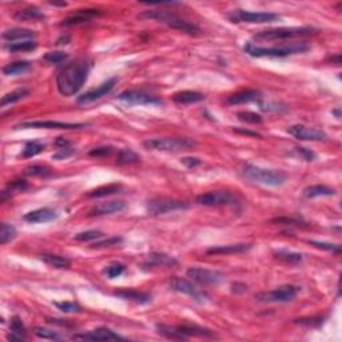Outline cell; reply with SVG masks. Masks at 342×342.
I'll return each instance as SVG.
<instances>
[{
	"label": "cell",
	"instance_id": "6da1fadb",
	"mask_svg": "<svg viewBox=\"0 0 342 342\" xmlns=\"http://www.w3.org/2000/svg\"><path fill=\"white\" fill-rule=\"evenodd\" d=\"M93 62L89 58H80L67 64L56 76L58 91L64 96H72L82 89L87 80Z\"/></svg>",
	"mask_w": 342,
	"mask_h": 342
},
{
	"label": "cell",
	"instance_id": "7a4b0ae2",
	"mask_svg": "<svg viewBox=\"0 0 342 342\" xmlns=\"http://www.w3.org/2000/svg\"><path fill=\"white\" fill-rule=\"evenodd\" d=\"M138 18L151 19V20H155L158 23L166 24L170 28L178 30V31L186 32V34H190V35H196L200 32V28L194 23H190V21L185 20V19L179 18L178 15L171 14L168 11H143V12L138 15Z\"/></svg>",
	"mask_w": 342,
	"mask_h": 342
},
{
	"label": "cell",
	"instance_id": "3957f363",
	"mask_svg": "<svg viewBox=\"0 0 342 342\" xmlns=\"http://www.w3.org/2000/svg\"><path fill=\"white\" fill-rule=\"evenodd\" d=\"M310 47L305 42L292 43L288 46L281 47H258L253 43H247L243 47V51L253 58H285L293 53H301L309 50Z\"/></svg>",
	"mask_w": 342,
	"mask_h": 342
},
{
	"label": "cell",
	"instance_id": "277c9868",
	"mask_svg": "<svg viewBox=\"0 0 342 342\" xmlns=\"http://www.w3.org/2000/svg\"><path fill=\"white\" fill-rule=\"evenodd\" d=\"M157 330L159 331V334L171 339H186L189 337L215 338V333L213 330L198 326V325H178V326L157 325Z\"/></svg>",
	"mask_w": 342,
	"mask_h": 342
},
{
	"label": "cell",
	"instance_id": "5b68a950",
	"mask_svg": "<svg viewBox=\"0 0 342 342\" xmlns=\"http://www.w3.org/2000/svg\"><path fill=\"white\" fill-rule=\"evenodd\" d=\"M243 175L250 181L265 186H271V187L282 186L286 182L285 173L277 170H267V168L258 167L253 164H246L243 167Z\"/></svg>",
	"mask_w": 342,
	"mask_h": 342
},
{
	"label": "cell",
	"instance_id": "8992f818",
	"mask_svg": "<svg viewBox=\"0 0 342 342\" xmlns=\"http://www.w3.org/2000/svg\"><path fill=\"white\" fill-rule=\"evenodd\" d=\"M318 30L313 27H282V28L264 30L256 32L253 36L255 40H285L293 38H302V36L313 35Z\"/></svg>",
	"mask_w": 342,
	"mask_h": 342
},
{
	"label": "cell",
	"instance_id": "52a82bcc",
	"mask_svg": "<svg viewBox=\"0 0 342 342\" xmlns=\"http://www.w3.org/2000/svg\"><path fill=\"white\" fill-rule=\"evenodd\" d=\"M195 145V140L190 138H149L143 142V146L147 150L171 151V153H178L182 150L191 149Z\"/></svg>",
	"mask_w": 342,
	"mask_h": 342
},
{
	"label": "cell",
	"instance_id": "ba28073f",
	"mask_svg": "<svg viewBox=\"0 0 342 342\" xmlns=\"http://www.w3.org/2000/svg\"><path fill=\"white\" fill-rule=\"evenodd\" d=\"M227 16L233 23H251V24L273 23L279 19V15L274 12H253L245 10H234Z\"/></svg>",
	"mask_w": 342,
	"mask_h": 342
},
{
	"label": "cell",
	"instance_id": "9c48e42d",
	"mask_svg": "<svg viewBox=\"0 0 342 342\" xmlns=\"http://www.w3.org/2000/svg\"><path fill=\"white\" fill-rule=\"evenodd\" d=\"M299 292L298 286L294 285H283L279 288L271 290V292L258 293L255 296V299L258 302L264 303H282L289 302L296 298Z\"/></svg>",
	"mask_w": 342,
	"mask_h": 342
},
{
	"label": "cell",
	"instance_id": "30bf717a",
	"mask_svg": "<svg viewBox=\"0 0 342 342\" xmlns=\"http://www.w3.org/2000/svg\"><path fill=\"white\" fill-rule=\"evenodd\" d=\"M190 205L183 201L170 200V198H154L147 202V213L150 215H162L177 210H186Z\"/></svg>",
	"mask_w": 342,
	"mask_h": 342
},
{
	"label": "cell",
	"instance_id": "8fae6325",
	"mask_svg": "<svg viewBox=\"0 0 342 342\" xmlns=\"http://www.w3.org/2000/svg\"><path fill=\"white\" fill-rule=\"evenodd\" d=\"M168 286H170L173 290H175V292L191 297V298L194 299V301H196V302L202 303L207 299L206 293L202 292V290L196 288L192 282H190L189 279H185V278L171 277L170 279H168Z\"/></svg>",
	"mask_w": 342,
	"mask_h": 342
},
{
	"label": "cell",
	"instance_id": "7c38bea8",
	"mask_svg": "<svg viewBox=\"0 0 342 342\" xmlns=\"http://www.w3.org/2000/svg\"><path fill=\"white\" fill-rule=\"evenodd\" d=\"M186 275L191 281L206 286H217L223 281V275L219 271L209 270V269H202V267H190L186 271Z\"/></svg>",
	"mask_w": 342,
	"mask_h": 342
},
{
	"label": "cell",
	"instance_id": "4fadbf2b",
	"mask_svg": "<svg viewBox=\"0 0 342 342\" xmlns=\"http://www.w3.org/2000/svg\"><path fill=\"white\" fill-rule=\"evenodd\" d=\"M235 201V196L232 192L222 191V190H217V191H209L205 194L196 196L195 202L201 206L206 207H217V206H226L230 205Z\"/></svg>",
	"mask_w": 342,
	"mask_h": 342
},
{
	"label": "cell",
	"instance_id": "5bb4252c",
	"mask_svg": "<svg viewBox=\"0 0 342 342\" xmlns=\"http://www.w3.org/2000/svg\"><path fill=\"white\" fill-rule=\"evenodd\" d=\"M84 123H67V122L55 121H36L23 122L20 125L15 126V128H53V130H79L84 128Z\"/></svg>",
	"mask_w": 342,
	"mask_h": 342
},
{
	"label": "cell",
	"instance_id": "9a60e30c",
	"mask_svg": "<svg viewBox=\"0 0 342 342\" xmlns=\"http://www.w3.org/2000/svg\"><path fill=\"white\" fill-rule=\"evenodd\" d=\"M118 99L122 102L130 104H160L162 99L157 98V96L150 95V94L145 93V91H136V90H127L119 94Z\"/></svg>",
	"mask_w": 342,
	"mask_h": 342
},
{
	"label": "cell",
	"instance_id": "2e32d148",
	"mask_svg": "<svg viewBox=\"0 0 342 342\" xmlns=\"http://www.w3.org/2000/svg\"><path fill=\"white\" fill-rule=\"evenodd\" d=\"M288 132L292 136L299 140H311V142H317V140H325L326 135L324 131L317 130V128L306 127L303 125H294L288 128Z\"/></svg>",
	"mask_w": 342,
	"mask_h": 342
},
{
	"label": "cell",
	"instance_id": "e0dca14e",
	"mask_svg": "<svg viewBox=\"0 0 342 342\" xmlns=\"http://www.w3.org/2000/svg\"><path fill=\"white\" fill-rule=\"evenodd\" d=\"M72 339H82V341H117V339H123L115 331L107 328H98L95 330L86 331L80 334L72 335Z\"/></svg>",
	"mask_w": 342,
	"mask_h": 342
},
{
	"label": "cell",
	"instance_id": "ac0fdd59",
	"mask_svg": "<svg viewBox=\"0 0 342 342\" xmlns=\"http://www.w3.org/2000/svg\"><path fill=\"white\" fill-rule=\"evenodd\" d=\"M115 84H117V78L108 79V80H106L104 83H102L99 87L90 90V91H87V93H84L83 95L79 96L78 103L86 104V103H91V102H95V100L100 99L102 96H104L106 94L110 93L111 90L115 87Z\"/></svg>",
	"mask_w": 342,
	"mask_h": 342
},
{
	"label": "cell",
	"instance_id": "d6986e66",
	"mask_svg": "<svg viewBox=\"0 0 342 342\" xmlns=\"http://www.w3.org/2000/svg\"><path fill=\"white\" fill-rule=\"evenodd\" d=\"M58 218V211L50 209V207H42V209H38V210L30 211V213L24 214L25 222L28 223H46V222H51L53 219Z\"/></svg>",
	"mask_w": 342,
	"mask_h": 342
},
{
	"label": "cell",
	"instance_id": "ffe728a7",
	"mask_svg": "<svg viewBox=\"0 0 342 342\" xmlns=\"http://www.w3.org/2000/svg\"><path fill=\"white\" fill-rule=\"evenodd\" d=\"M126 203L123 201H111V202H103L94 206L89 211V217H102V215H108V214L119 213L125 210Z\"/></svg>",
	"mask_w": 342,
	"mask_h": 342
},
{
	"label": "cell",
	"instance_id": "44dd1931",
	"mask_svg": "<svg viewBox=\"0 0 342 342\" xmlns=\"http://www.w3.org/2000/svg\"><path fill=\"white\" fill-rule=\"evenodd\" d=\"M178 264L175 258L167 255L164 253H159V251H153L147 255V260L145 261L143 266L145 267H173Z\"/></svg>",
	"mask_w": 342,
	"mask_h": 342
},
{
	"label": "cell",
	"instance_id": "7402d4cb",
	"mask_svg": "<svg viewBox=\"0 0 342 342\" xmlns=\"http://www.w3.org/2000/svg\"><path fill=\"white\" fill-rule=\"evenodd\" d=\"M262 98V94L258 90H243V91H239V93L232 94V95L227 96L229 104H243V103H250V102H255V100H260Z\"/></svg>",
	"mask_w": 342,
	"mask_h": 342
},
{
	"label": "cell",
	"instance_id": "603a6c76",
	"mask_svg": "<svg viewBox=\"0 0 342 342\" xmlns=\"http://www.w3.org/2000/svg\"><path fill=\"white\" fill-rule=\"evenodd\" d=\"M251 249L250 243H234V245H221V246H213L207 250V254L210 255H226V254H237V253H245L247 250Z\"/></svg>",
	"mask_w": 342,
	"mask_h": 342
},
{
	"label": "cell",
	"instance_id": "cb8c5ba5",
	"mask_svg": "<svg viewBox=\"0 0 342 342\" xmlns=\"http://www.w3.org/2000/svg\"><path fill=\"white\" fill-rule=\"evenodd\" d=\"M115 297H119L122 299H128V301H134L136 303H149L151 301V294L145 292H138L134 289H121L114 292Z\"/></svg>",
	"mask_w": 342,
	"mask_h": 342
},
{
	"label": "cell",
	"instance_id": "d4e9b609",
	"mask_svg": "<svg viewBox=\"0 0 342 342\" xmlns=\"http://www.w3.org/2000/svg\"><path fill=\"white\" fill-rule=\"evenodd\" d=\"M100 14H102V12H100L99 10H80L75 15L70 16V18L64 19V20L61 23V25L71 27V25L83 24V23H87L93 16H98V15Z\"/></svg>",
	"mask_w": 342,
	"mask_h": 342
},
{
	"label": "cell",
	"instance_id": "484cf974",
	"mask_svg": "<svg viewBox=\"0 0 342 342\" xmlns=\"http://www.w3.org/2000/svg\"><path fill=\"white\" fill-rule=\"evenodd\" d=\"M173 100L178 104H191L198 103L205 100V95L196 91H179L173 95Z\"/></svg>",
	"mask_w": 342,
	"mask_h": 342
},
{
	"label": "cell",
	"instance_id": "4316f807",
	"mask_svg": "<svg viewBox=\"0 0 342 342\" xmlns=\"http://www.w3.org/2000/svg\"><path fill=\"white\" fill-rule=\"evenodd\" d=\"M34 38H35V32L27 28H11L3 32V39L8 40V42H14V40L24 42V40L34 39Z\"/></svg>",
	"mask_w": 342,
	"mask_h": 342
},
{
	"label": "cell",
	"instance_id": "83f0119b",
	"mask_svg": "<svg viewBox=\"0 0 342 342\" xmlns=\"http://www.w3.org/2000/svg\"><path fill=\"white\" fill-rule=\"evenodd\" d=\"M10 329L11 333L7 335V338L10 339V341H23V339H25L24 325H23V322H21V320L18 317V316L12 317Z\"/></svg>",
	"mask_w": 342,
	"mask_h": 342
},
{
	"label": "cell",
	"instance_id": "f1b7e54d",
	"mask_svg": "<svg viewBox=\"0 0 342 342\" xmlns=\"http://www.w3.org/2000/svg\"><path fill=\"white\" fill-rule=\"evenodd\" d=\"M122 190L121 183H111V185L100 186V187H96V189L91 190V191L87 194L89 198H103V196L114 195Z\"/></svg>",
	"mask_w": 342,
	"mask_h": 342
},
{
	"label": "cell",
	"instance_id": "f546056e",
	"mask_svg": "<svg viewBox=\"0 0 342 342\" xmlns=\"http://www.w3.org/2000/svg\"><path fill=\"white\" fill-rule=\"evenodd\" d=\"M335 194V190L325 185L309 186L303 190L305 198H317V196H331Z\"/></svg>",
	"mask_w": 342,
	"mask_h": 342
},
{
	"label": "cell",
	"instance_id": "4dcf8cb0",
	"mask_svg": "<svg viewBox=\"0 0 342 342\" xmlns=\"http://www.w3.org/2000/svg\"><path fill=\"white\" fill-rule=\"evenodd\" d=\"M40 260L55 269H68L71 265L70 260H67L66 256L56 255V254H42Z\"/></svg>",
	"mask_w": 342,
	"mask_h": 342
},
{
	"label": "cell",
	"instance_id": "1f68e13d",
	"mask_svg": "<svg viewBox=\"0 0 342 342\" xmlns=\"http://www.w3.org/2000/svg\"><path fill=\"white\" fill-rule=\"evenodd\" d=\"M30 95V90L25 89V87H20V89H16L14 90V91H11V93L6 94V95L2 98V102H0V104H2V107H6L8 106V104H14L16 103V102H19V100L24 99L25 96Z\"/></svg>",
	"mask_w": 342,
	"mask_h": 342
},
{
	"label": "cell",
	"instance_id": "d6a6232c",
	"mask_svg": "<svg viewBox=\"0 0 342 342\" xmlns=\"http://www.w3.org/2000/svg\"><path fill=\"white\" fill-rule=\"evenodd\" d=\"M139 162H140V157H139V154H136L134 150L123 149L118 153L117 164H119V166L135 164V163H139Z\"/></svg>",
	"mask_w": 342,
	"mask_h": 342
},
{
	"label": "cell",
	"instance_id": "836d02e7",
	"mask_svg": "<svg viewBox=\"0 0 342 342\" xmlns=\"http://www.w3.org/2000/svg\"><path fill=\"white\" fill-rule=\"evenodd\" d=\"M14 18L19 21H24V20H30V19H44V15H43L42 11L39 8L36 7H27L23 8V10L16 11V14L14 15Z\"/></svg>",
	"mask_w": 342,
	"mask_h": 342
},
{
	"label": "cell",
	"instance_id": "e575fe53",
	"mask_svg": "<svg viewBox=\"0 0 342 342\" xmlns=\"http://www.w3.org/2000/svg\"><path fill=\"white\" fill-rule=\"evenodd\" d=\"M30 67H31V63L27 61L14 62V63H10L6 67H3V74L7 75V76H12V75H18L27 71Z\"/></svg>",
	"mask_w": 342,
	"mask_h": 342
},
{
	"label": "cell",
	"instance_id": "d590c367",
	"mask_svg": "<svg viewBox=\"0 0 342 342\" xmlns=\"http://www.w3.org/2000/svg\"><path fill=\"white\" fill-rule=\"evenodd\" d=\"M27 187H28V185H27V182H25L24 179H18V181L10 182L7 185V187H6V190L2 192V201H6V198L14 195L15 192L24 191Z\"/></svg>",
	"mask_w": 342,
	"mask_h": 342
},
{
	"label": "cell",
	"instance_id": "8d00e7d4",
	"mask_svg": "<svg viewBox=\"0 0 342 342\" xmlns=\"http://www.w3.org/2000/svg\"><path fill=\"white\" fill-rule=\"evenodd\" d=\"M274 256L283 262H288V264H299L303 260L302 254L289 251V250H275Z\"/></svg>",
	"mask_w": 342,
	"mask_h": 342
},
{
	"label": "cell",
	"instance_id": "74e56055",
	"mask_svg": "<svg viewBox=\"0 0 342 342\" xmlns=\"http://www.w3.org/2000/svg\"><path fill=\"white\" fill-rule=\"evenodd\" d=\"M44 143L39 142V140H31V142L25 143L24 149L21 151V157L23 158H32L40 154L44 150Z\"/></svg>",
	"mask_w": 342,
	"mask_h": 342
},
{
	"label": "cell",
	"instance_id": "f35d334b",
	"mask_svg": "<svg viewBox=\"0 0 342 342\" xmlns=\"http://www.w3.org/2000/svg\"><path fill=\"white\" fill-rule=\"evenodd\" d=\"M36 46H38V43L35 40H24V42H16V43H11V44H7L6 48L11 52H23V51H32L35 50Z\"/></svg>",
	"mask_w": 342,
	"mask_h": 342
},
{
	"label": "cell",
	"instance_id": "ab89813d",
	"mask_svg": "<svg viewBox=\"0 0 342 342\" xmlns=\"http://www.w3.org/2000/svg\"><path fill=\"white\" fill-rule=\"evenodd\" d=\"M34 334H35L36 337H39V338H43V339H52V341L64 339V335L59 334L58 331L50 330V329H46V328H40V326L34 329Z\"/></svg>",
	"mask_w": 342,
	"mask_h": 342
},
{
	"label": "cell",
	"instance_id": "60d3db41",
	"mask_svg": "<svg viewBox=\"0 0 342 342\" xmlns=\"http://www.w3.org/2000/svg\"><path fill=\"white\" fill-rule=\"evenodd\" d=\"M102 273H103L107 278L114 279V278L119 277V275H122L125 273V265L119 264V262H112V264L107 265Z\"/></svg>",
	"mask_w": 342,
	"mask_h": 342
},
{
	"label": "cell",
	"instance_id": "b9f144b4",
	"mask_svg": "<svg viewBox=\"0 0 342 342\" xmlns=\"http://www.w3.org/2000/svg\"><path fill=\"white\" fill-rule=\"evenodd\" d=\"M15 237H16V229L12 224H2V229H0V243L2 245H6V243L11 242Z\"/></svg>",
	"mask_w": 342,
	"mask_h": 342
},
{
	"label": "cell",
	"instance_id": "7bdbcfd3",
	"mask_svg": "<svg viewBox=\"0 0 342 342\" xmlns=\"http://www.w3.org/2000/svg\"><path fill=\"white\" fill-rule=\"evenodd\" d=\"M103 237V233L100 230H87V232L78 233L75 235V241H79V242H89V241H96Z\"/></svg>",
	"mask_w": 342,
	"mask_h": 342
},
{
	"label": "cell",
	"instance_id": "ee69618b",
	"mask_svg": "<svg viewBox=\"0 0 342 342\" xmlns=\"http://www.w3.org/2000/svg\"><path fill=\"white\" fill-rule=\"evenodd\" d=\"M24 174L28 177H50L51 170L46 166H40V164H34L28 166L24 170Z\"/></svg>",
	"mask_w": 342,
	"mask_h": 342
},
{
	"label": "cell",
	"instance_id": "f6af8a7d",
	"mask_svg": "<svg viewBox=\"0 0 342 342\" xmlns=\"http://www.w3.org/2000/svg\"><path fill=\"white\" fill-rule=\"evenodd\" d=\"M237 118L239 121L246 122V123H251V125H260L262 123V117L256 112H251V111H239L237 114Z\"/></svg>",
	"mask_w": 342,
	"mask_h": 342
},
{
	"label": "cell",
	"instance_id": "bcb514c9",
	"mask_svg": "<svg viewBox=\"0 0 342 342\" xmlns=\"http://www.w3.org/2000/svg\"><path fill=\"white\" fill-rule=\"evenodd\" d=\"M68 55L66 52H63V51H51V52H47L46 55L43 56V59H44L47 63L58 64L66 61Z\"/></svg>",
	"mask_w": 342,
	"mask_h": 342
},
{
	"label": "cell",
	"instance_id": "7dc6e473",
	"mask_svg": "<svg viewBox=\"0 0 342 342\" xmlns=\"http://www.w3.org/2000/svg\"><path fill=\"white\" fill-rule=\"evenodd\" d=\"M53 305L63 313H80L82 311L80 305L76 302H55Z\"/></svg>",
	"mask_w": 342,
	"mask_h": 342
},
{
	"label": "cell",
	"instance_id": "c3c4849f",
	"mask_svg": "<svg viewBox=\"0 0 342 342\" xmlns=\"http://www.w3.org/2000/svg\"><path fill=\"white\" fill-rule=\"evenodd\" d=\"M310 245H313L314 247L321 250H326V251H331V253L339 254L341 253V246L339 245H333V243L328 242H320V241H309Z\"/></svg>",
	"mask_w": 342,
	"mask_h": 342
},
{
	"label": "cell",
	"instance_id": "681fc988",
	"mask_svg": "<svg viewBox=\"0 0 342 342\" xmlns=\"http://www.w3.org/2000/svg\"><path fill=\"white\" fill-rule=\"evenodd\" d=\"M294 154L297 157L302 158L303 160H307V162H311V160L316 159V154L309 149H305V147H296L294 149Z\"/></svg>",
	"mask_w": 342,
	"mask_h": 342
},
{
	"label": "cell",
	"instance_id": "f907efd6",
	"mask_svg": "<svg viewBox=\"0 0 342 342\" xmlns=\"http://www.w3.org/2000/svg\"><path fill=\"white\" fill-rule=\"evenodd\" d=\"M123 239L121 237H111L108 239H103V241H96L95 243L91 245V247L96 249V247H108V246H115L118 243H121Z\"/></svg>",
	"mask_w": 342,
	"mask_h": 342
},
{
	"label": "cell",
	"instance_id": "816d5d0a",
	"mask_svg": "<svg viewBox=\"0 0 342 342\" xmlns=\"http://www.w3.org/2000/svg\"><path fill=\"white\" fill-rule=\"evenodd\" d=\"M114 151V149L111 146H102V147H96V149H93L90 151V157H95V158H100V157H107V155H111Z\"/></svg>",
	"mask_w": 342,
	"mask_h": 342
},
{
	"label": "cell",
	"instance_id": "f5cc1de1",
	"mask_svg": "<svg viewBox=\"0 0 342 342\" xmlns=\"http://www.w3.org/2000/svg\"><path fill=\"white\" fill-rule=\"evenodd\" d=\"M324 318L322 317H311V318H299L296 320L294 322L299 325H305V326H320L322 322H324Z\"/></svg>",
	"mask_w": 342,
	"mask_h": 342
},
{
	"label": "cell",
	"instance_id": "db71d44e",
	"mask_svg": "<svg viewBox=\"0 0 342 342\" xmlns=\"http://www.w3.org/2000/svg\"><path fill=\"white\" fill-rule=\"evenodd\" d=\"M181 163L185 164L186 167L194 168V167L201 166V164H202V160H201L200 158H195V157H185L181 159Z\"/></svg>",
	"mask_w": 342,
	"mask_h": 342
},
{
	"label": "cell",
	"instance_id": "11a10c76",
	"mask_svg": "<svg viewBox=\"0 0 342 342\" xmlns=\"http://www.w3.org/2000/svg\"><path fill=\"white\" fill-rule=\"evenodd\" d=\"M74 150L70 149V147H64V149L58 150L56 154H53V159H66V158H70L71 155H74Z\"/></svg>",
	"mask_w": 342,
	"mask_h": 342
},
{
	"label": "cell",
	"instance_id": "9f6ffc18",
	"mask_svg": "<svg viewBox=\"0 0 342 342\" xmlns=\"http://www.w3.org/2000/svg\"><path fill=\"white\" fill-rule=\"evenodd\" d=\"M260 107H261V110H264V111H283V110H286V107H281V104H279V103H270V102H267V103H265V102H261Z\"/></svg>",
	"mask_w": 342,
	"mask_h": 342
},
{
	"label": "cell",
	"instance_id": "6f0895ef",
	"mask_svg": "<svg viewBox=\"0 0 342 342\" xmlns=\"http://www.w3.org/2000/svg\"><path fill=\"white\" fill-rule=\"evenodd\" d=\"M234 132L239 134V135H246V136H253V138H261V135L255 131H250V130H245V128L237 127L234 128Z\"/></svg>",
	"mask_w": 342,
	"mask_h": 342
},
{
	"label": "cell",
	"instance_id": "680465c9",
	"mask_svg": "<svg viewBox=\"0 0 342 342\" xmlns=\"http://www.w3.org/2000/svg\"><path fill=\"white\" fill-rule=\"evenodd\" d=\"M271 222L279 224H297L299 223V219H294V218H275Z\"/></svg>",
	"mask_w": 342,
	"mask_h": 342
},
{
	"label": "cell",
	"instance_id": "91938a15",
	"mask_svg": "<svg viewBox=\"0 0 342 342\" xmlns=\"http://www.w3.org/2000/svg\"><path fill=\"white\" fill-rule=\"evenodd\" d=\"M55 145H56L58 147H61V149H64V147H70V142L66 140L64 138H58L56 140H55Z\"/></svg>",
	"mask_w": 342,
	"mask_h": 342
},
{
	"label": "cell",
	"instance_id": "94428289",
	"mask_svg": "<svg viewBox=\"0 0 342 342\" xmlns=\"http://www.w3.org/2000/svg\"><path fill=\"white\" fill-rule=\"evenodd\" d=\"M70 36L66 35V36H61L59 39L56 40V44H59V46H62V44H68L70 43Z\"/></svg>",
	"mask_w": 342,
	"mask_h": 342
},
{
	"label": "cell",
	"instance_id": "6125c7cd",
	"mask_svg": "<svg viewBox=\"0 0 342 342\" xmlns=\"http://www.w3.org/2000/svg\"><path fill=\"white\" fill-rule=\"evenodd\" d=\"M246 290V286L245 285H239V283H234L233 285V292L235 293H242Z\"/></svg>",
	"mask_w": 342,
	"mask_h": 342
},
{
	"label": "cell",
	"instance_id": "be15d7a7",
	"mask_svg": "<svg viewBox=\"0 0 342 342\" xmlns=\"http://www.w3.org/2000/svg\"><path fill=\"white\" fill-rule=\"evenodd\" d=\"M51 6H58V7H66L67 3H55V2H50Z\"/></svg>",
	"mask_w": 342,
	"mask_h": 342
},
{
	"label": "cell",
	"instance_id": "e7e4bbea",
	"mask_svg": "<svg viewBox=\"0 0 342 342\" xmlns=\"http://www.w3.org/2000/svg\"><path fill=\"white\" fill-rule=\"evenodd\" d=\"M333 112H334V114L337 115V118H338V119H339V118H341V114H339V110H335V111H333Z\"/></svg>",
	"mask_w": 342,
	"mask_h": 342
}]
</instances>
